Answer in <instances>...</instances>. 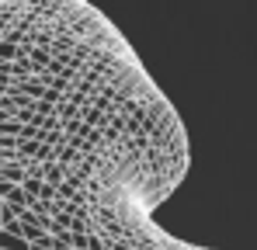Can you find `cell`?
<instances>
[{"instance_id":"obj_1","label":"cell","mask_w":257,"mask_h":250,"mask_svg":"<svg viewBox=\"0 0 257 250\" xmlns=\"http://www.w3.org/2000/svg\"><path fill=\"white\" fill-rule=\"evenodd\" d=\"M25 177H28V174H25V164H18V160L0 167V181H7V184H21Z\"/></svg>"},{"instance_id":"obj_2","label":"cell","mask_w":257,"mask_h":250,"mask_svg":"<svg viewBox=\"0 0 257 250\" xmlns=\"http://www.w3.org/2000/svg\"><path fill=\"white\" fill-rule=\"evenodd\" d=\"M84 250H108V243H104L101 233H87V247Z\"/></svg>"},{"instance_id":"obj_3","label":"cell","mask_w":257,"mask_h":250,"mask_svg":"<svg viewBox=\"0 0 257 250\" xmlns=\"http://www.w3.org/2000/svg\"><path fill=\"white\" fill-rule=\"evenodd\" d=\"M0 226H4V205H0Z\"/></svg>"}]
</instances>
